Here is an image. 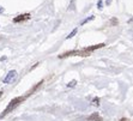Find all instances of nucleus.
Segmentation results:
<instances>
[{
	"label": "nucleus",
	"instance_id": "7",
	"mask_svg": "<svg viewBox=\"0 0 133 121\" xmlns=\"http://www.w3.org/2000/svg\"><path fill=\"white\" fill-rule=\"evenodd\" d=\"M97 7H98L99 10L103 9V1L102 0H98V3H97Z\"/></svg>",
	"mask_w": 133,
	"mask_h": 121
},
{
	"label": "nucleus",
	"instance_id": "2",
	"mask_svg": "<svg viewBox=\"0 0 133 121\" xmlns=\"http://www.w3.org/2000/svg\"><path fill=\"white\" fill-rule=\"evenodd\" d=\"M17 76V72L15 71V70H12V71H10L9 73H7V76L5 78H4V84H9L10 82H12V79Z\"/></svg>",
	"mask_w": 133,
	"mask_h": 121
},
{
	"label": "nucleus",
	"instance_id": "11",
	"mask_svg": "<svg viewBox=\"0 0 133 121\" xmlns=\"http://www.w3.org/2000/svg\"><path fill=\"white\" fill-rule=\"evenodd\" d=\"M118 19H115V18H113V19H111V24H113V25H114V24H118Z\"/></svg>",
	"mask_w": 133,
	"mask_h": 121
},
{
	"label": "nucleus",
	"instance_id": "1",
	"mask_svg": "<svg viewBox=\"0 0 133 121\" xmlns=\"http://www.w3.org/2000/svg\"><path fill=\"white\" fill-rule=\"evenodd\" d=\"M25 97H26V96H21V97H16V98H13L12 101L9 103V106L5 108V110L1 113V115H0V119H3L4 116H6L9 113L12 112V110L16 108V107H18L19 104H21V103H22L23 101L25 99Z\"/></svg>",
	"mask_w": 133,
	"mask_h": 121
},
{
	"label": "nucleus",
	"instance_id": "4",
	"mask_svg": "<svg viewBox=\"0 0 133 121\" xmlns=\"http://www.w3.org/2000/svg\"><path fill=\"white\" fill-rule=\"evenodd\" d=\"M89 121H102V118L98 115V113H94L91 116H89V119H88Z\"/></svg>",
	"mask_w": 133,
	"mask_h": 121
},
{
	"label": "nucleus",
	"instance_id": "5",
	"mask_svg": "<svg viewBox=\"0 0 133 121\" xmlns=\"http://www.w3.org/2000/svg\"><path fill=\"white\" fill-rule=\"evenodd\" d=\"M42 84H43V80H41V82H38V83H37V84H36V85H35V86H34V88H32V89H31V90H30V91H29V92H28V93H26V96H29V95H31V93L34 92V91H36V90H37V89H38V88H40V86H41V85H42Z\"/></svg>",
	"mask_w": 133,
	"mask_h": 121
},
{
	"label": "nucleus",
	"instance_id": "6",
	"mask_svg": "<svg viewBox=\"0 0 133 121\" xmlns=\"http://www.w3.org/2000/svg\"><path fill=\"white\" fill-rule=\"evenodd\" d=\"M77 31H78V28H76V29H73V30H72V32L70 35H68L67 37H66V40H70V38H72L74 36V35L77 34Z\"/></svg>",
	"mask_w": 133,
	"mask_h": 121
},
{
	"label": "nucleus",
	"instance_id": "12",
	"mask_svg": "<svg viewBox=\"0 0 133 121\" xmlns=\"http://www.w3.org/2000/svg\"><path fill=\"white\" fill-rule=\"evenodd\" d=\"M119 121H130V120H128V119H127V118H122V119H120V120H119Z\"/></svg>",
	"mask_w": 133,
	"mask_h": 121
},
{
	"label": "nucleus",
	"instance_id": "3",
	"mask_svg": "<svg viewBox=\"0 0 133 121\" xmlns=\"http://www.w3.org/2000/svg\"><path fill=\"white\" fill-rule=\"evenodd\" d=\"M29 18H30V15H29V13H24V15H19L18 17L13 18V22H15V23H19V22H23V21L29 19Z\"/></svg>",
	"mask_w": 133,
	"mask_h": 121
},
{
	"label": "nucleus",
	"instance_id": "13",
	"mask_svg": "<svg viewBox=\"0 0 133 121\" xmlns=\"http://www.w3.org/2000/svg\"><path fill=\"white\" fill-rule=\"evenodd\" d=\"M105 3H107V4H108V5H109V4L111 3V0H105Z\"/></svg>",
	"mask_w": 133,
	"mask_h": 121
},
{
	"label": "nucleus",
	"instance_id": "9",
	"mask_svg": "<svg viewBox=\"0 0 133 121\" xmlns=\"http://www.w3.org/2000/svg\"><path fill=\"white\" fill-rule=\"evenodd\" d=\"M94 18H95V16H90L89 18H87V19H85V21H84V22L82 23V24H85V23H88V22H89V21H92Z\"/></svg>",
	"mask_w": 133,
	"mask_h": 121
},
{
	"label": "nucleus",
	"instance_id": "8",
	"mask_svg": "<svg viewBox=\"0 0 133 121\" xmlns=\"http://www.w3.org/2000/svg\"><path fill=\"white\" fill-rule=\"evenodd\" d=\"M92 104H94V106H98V104H99V98H97V97H96V98H94Z\"/></svg>",
	"mask_w": 133,
	"mask_h": 121
},
{
	"label": "nucleus",
	"instance_id": "10",
	"mask_svg": "<svg viewBox=\"0 0 133 121\" xmlns=\"http://www.w3.org/2000/svg\"><path fill=\"white\" fill-rule=\"evenodd\" d=\"M76 83H77L76 80H72L71 83H68V86H74V85H76Z\"/></svg>",
	"mask_w": 133,
	"mask_h": 121
}]
</instances>
